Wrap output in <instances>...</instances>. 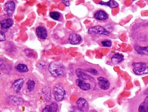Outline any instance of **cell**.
<instances>
[{"label":"cell","instance_id":"14","mask_svg":"<svg viewBox=\"0 0 148 112\" xmlns=\"http://www.w3.org/2000/svg\"><path fill=\"white\" fill-rule=\"evenodd\" d=\"M58 105L55 103H53L49 105H46L42 112H57Z\"/></svg>","mask_w":148,"mask_h":112},{"label":"cell","instance_id":"6","mask_svg":"<svg viewBox=\"0 0 148 112\" xmlns=\"http://www.w3.org/2000/svg\"><path fill=\"white\" fill-rule=\"evenodd\" d=\"M77 108L83 112L88 111L89 109L88 103L85 99L80 98L77 102Z\"/></svg>","mask_w":148,"mask_h":112},{"label":"cell","instance_id":"25","mask_svg":"<svg viewBox=\"0 0 148 112\" xmlns=\"http://www.w3.org/2000/svg\"><path fill=\"white\" fill-rule=\"evenodd\" d=\"M86 71L88 72V73H91L95 75H97L98 73V72H97L96 70L93 68H88V69L86 70Z\"/></svg>","mask_w":148,"mask_h":112},{"label":"cell","instance_id":"16","mask_svg":"<svg viewBox=\"0 0 148 112\" xmlns=\"http://www.w3.org/2000/svg\"><path fill=\"white\" fill-rule=\"evenodd\" d=\"M124 59V56L120 54H115L112 55L111 58V62L114 64H117L122 62Z\"/></svg>","mask_w":148,"mask_h":112},{"label":"cell","instance_id":"7","mask_svg":"<svg viewBox=\"0 0 148 112\" xmlns=\"http://www.w3.org/2000/svg\"><path fill=\"white\" fill-rule=\"evenodd\" d=\"M37 36L41 39H45L48 36V33L45 28L42 26H38L36 28Z\"/></svg>","mask_w":148,"mask_h":112},{"label":"cell","instance_id":"26","mask_svg":"<svg viewBox=\"0 0 148 112\" xmlns=\"http://www.w3.org/2000/svg\"><path fill=\"white\" fill-rule=\"evenodd\" d=\"M6 40L5 35V33L2 31H1L0 33V41L1 42H3Z\"/></svg>","mask_w":148,"mask_h":112},{"label":"cell","instance_id":"1","mask_svg":"<svg viewBox=\"0 0 148 112\" xmlns=\"http://www.w3.org/2000/svg\"><path fill=\"white\" fill-rule=\"evenodd\" d=\"M48 70L51 74L55 77L64 75V67L59 62H52L49 66Z\"/></svg>","mask_w":148,"mask_h":112},{"label":"cell","instance_id":"23","mask_svg":"<svg viewBox=\"0 0 148 112\" xmlns=\"http://www.w3.org/2000/svg\"><path fill=\"white\" fill-rule=\"evenodd\" d=\"M101 44L103 46H105V47H110L112 46V42L110 40H104L101 42Z\"/></svg>","mask_w":148,"mask_h":112},{"label":"cell","instance_id":"11","mask_svg":"<svg viewBox=\"0 0 148 112\" xmlns=\"http://www.w3.org/2000/svg\"><path fill=\"white\" fill-rule=\"evenodd\" d=\"M94 17L98 20H106L108 19L109 15L104 11L100 10L94 14Z\"/></svg>","mask_w":148,"mask_h":112},{"label":"cell","instance_id":"18","mask_svg":"<svg viewBox=\"0 0 148 112\" xmlns=\"http://www.w3.org/2000/svg\"><path fill=\"white\" fill-rule=\"evenodd\" d=\"M134 48L139 54L148 55V46L140 47L138 46H134Z\"/></svg>","mask_w":148,"mask_h":112},{"label":"cell","instance_id":"3","mask_svg":"<svg viewBox=\"0 0 148 112\" xmlns=\"http://www.w3.org/2000/svg\"><path fill=\"white\" fill-rule=\"evenodd\" d=\"M88 32L90 34H98L104 35H110V32L106 28L100 26L90 27L88 29Z\"/></svg>","mask_w":148,"mask_h":112},{"label":"cell","instance_id":"9","mask_svg":"<svg viewBox=\"0 0 148 112\" xmlns=\"http://www.w3.org/2000/svg\"><path fill=\"white\" fill-rule=\"evenodd\" d=\"M76 84L80 89L83 91H88L90 89L91 85L90 84L86 83L82 80L77 79L76 80Z\"/></svg>","mask_w":148,"mask_h":112},{"label":"cell","instance_id":"19","mask_svg":"<svg viewBox=\"0 0 148 112\" xmlns=\"http://www.w3.org/2000/svg\"><path fill=\"white\" fill-rule=\"evenodd\" d=\"M99 4L100 5L108 6L111 8H116L119 6L118 3L115 1H110L108 2H104V1H101L100 2Z\"/></svg>","mask_w":148,"mask_h":112},{"label":"cell","instance_id":"27","mask_svg":"<svg viewBox=\"0 0 148 112\" xmlns=\"http://www.w3.org/2000/svg\"><path fill=\"white\" fill-rule=\"evenodd\" d=\"M62 1V2H63L66 6H69V5H70V1H64V0H63Z\"/></svg>","mask_w":148,"mask_h":112},{"label":"cell","instance_id":"10","mask_svg":"<svg viewBox=\"0 0 148 112\" xmlns=\"http://www.w3.org/2000/svg\"><path fill=\"white\" fill-rule=\"evenodd\" d=\"M82 40V38L80 35L77 34H72L69 36V41L72 44L77 45L80 44Z\"/></svg>","mask_w":148,"mask_h":112},{"label":"cell","instance_id":"12","mask_svg":"<svg viewBox=\"0 0 148 112\" xmlns=\"http://www.w3.org/2000/svg\"><path fill=\"white\" fill-rule=\"evenodd\" d=\"M24 83V80L23 79H19L14 81L12 84L13 88L16 92L19 93L21 90L22 86Z\"/></svg>","mask_w":148,"mask_h":112},{"label":"cell","instance_id":"20","mask_svg":"<svg viewBox=\"0 0 148 112\" xmlns=\"http://www.w3.org/2000/svg\"><path fill=\"white\" fill-rule=\"evenodd\" d=\"M49 16L53 19L56 21L59 20L61 17V14L57 11L51 12L49 13Z\"/></svg>","mask_w":148,"mask_h":112},{"label":"cell","instance_id":"17","mask_svg":"<svg viewBox=\"0 0 148 112\" xmlns=\"http://www.w3.org/2000/svg\"><path fill=\"white\" fill-rule=\"evenodd\" d=\"M16 70L20 73H26L29 71V69L26 65L23 64H19L15 67Z\"/></svg>","mask_w":148,"mask_h":112},{"label":"cell","instance_id":"2","mask_svg":"<svg viewBox=\"0 0 148 112\" xmlns=\"http://www.w3.org/2000/svg\"><path fill=\"white\" fill-rule=\"evenodd\" d=\"M53 94L56 101L61 102L62 101L66 96V92L61 84H57L53 88Z\"/></svg>","mask_w":148,"mask_h":112},{"label":"cell","instance_id":"21","mask_svg":"<svg viewBox=\"0 0 148 112\" xmlns=\"http://www.w3.org/2000/svg\"><path fill=\"white\" fill-rule=\"evenodd\" d=\"M27 86L29 91H32L34 90L35 86V82L34 80H29L27 83Z\"/></svg>","mask_w":148,"mask_h":112},{"label":"cell","instance_id":"28","mask_svg":"<svg viewBox=\"0 0 148 112\" xmlns=\"http://www.w3.org/2000/svg\"><path fill=\"white\" fill-rule=\"evenodd\" d=\"M143 103L148 106V95L146 97V98H145V99L144 100V101L143 102Z\"/></svg>","mask_w":148,"mask_h":112},{"label":"cell","instance_id":"5","mask_svg":"<svg viewBox=\"0 0 148 112\" xmlns=\"http://www.w3.org/2000/svg\"><path fill=\"white\" fill-rule=\"evenodd\" d=\"M84 70L81 68L77 69L75 70V73L77 77L79 79L84 80H93L94 79L92 77L83 72Z\"/></svg>","mask_w":148,"mask_h":112},{"label":"cell","instance_id":"22","mask_svg":"<svg viewBox=\"0 0 148 112\" xmlns=\"http://www.w3.org/2000/svg\"><path fill=\"white\" fill-rule=\"evenodd\" d=\"M138 112H148V106L142 103L139 107Z\"/></svg>","mask_w":148,"mask_h":112},{"label":"cell","instance_id":"13","mask_svg":"<svg viewBox=\"0 0 148 112\" xmlns=\"http://www.w3.org/2000/svg\"><path fill=\"white\" fill-rule=\"evenodd\" d=\"M14 24V21L11 19L3 20L1 21V26L3 29H7L10 28Z\"/></svg>","mask_w":148,"mask_h":112},{"label":"cell","instance_id":"8","mask_svg":"<svg viewBox=\"0 0 148 112\" xmlns=\"http://www.w3.org/2000/svg\"><path fill=\"white\" fill-rule=\"evenodd\" d=\"M15 10V4L13 1L7 2L5 5V11L8 16L13 15Z\"/></svg>","mask_w":148,"mask_h":112},{"label":"cell","instance_id":"4","mask_svg":"<svg viewBox=\"0 0 148 112\" xmlns=\"http://www.w3.org/2000/svg\"><path fill=\"white\" fill-rule=\"evenodd\" d=\"M99 88L103 90H107L110 86V81L108 79L103 77H99L97 78Z\"/></svg>","mask_w":148,"mask_h":112},{"label":"cell","instance_id":"24","mask_svg":"<svg viewBox=\"0 0 148 112\" xmlns=\"http://www.w3.org/2000/svg\"><path fill=\"white\" fill-rule=\"evenodd\" d=\"M145 64L144 63H134L133 64V66L135 68H142V67H145Z\"/></svg>","mask_w":148,"mask_h":112},{"label":"cell","instance_id":"29","mask_svg":"<svg viewBox=\"0 0 148 112\" xmlns=\"http://www.w3.org/2000/svg\"><path fill=\"white\" fill-rule=\"evenodd\" d=\"M73 112H84L83 111H82V110L79 109L77 108V109H75L73 110Z\"/></svg>","mask_w":148,"mask_h":112},{"label":"cell","instance_id":"15","mask_svg":"<svg viewBox=\"0 0 148 112\" xmlns=\"http://www.w3.org/2000/svg\"><path fill=\"white\" fill-rule=\"evenodd\" d=\"M134 73L137 75H142L148 74V66L142 67V68H134L133 69Z\"/></svg>","mask_w":148,"mask_h":112}]
</instances>
